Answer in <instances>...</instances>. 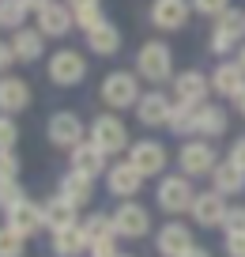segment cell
<instances>
[{
    "label": "cell",
    "mask_w": 245,
    "mask_h": 257,
    "mask_svg": "<svg viewBox=\"0 0 245 257\" xmlns=\"http://www.w3.org/2000/svg\"><path fill=\"white\" fill-rule=\"evenodd\" d=\"M196 133L200 137H222L226 133V113L219 106H196Z\"/></svg>",
    "instance_id": "28"
},
{
    "label": "cell",
    "mask_w": 245,
    "mask_h": 257,
    "mask_svg": "<svg viewBox=\"0 0 245 257\" xmlns=\"http://www.w3.org/2000/svg\"><path fill=\"white\" fill-rule=\"evenodd\" d=\"M185 257H211V253H207V249H200V246H192V249H189Z\"/></svg>",
    "instance_id": "44"
},
{
    "label": "cell",
    "mask_w": 245,
    "mask_h": 257,
    "mask_svg": "<svg viewBox=\"0 0 245 257\" xmlns=\"http://www.w3.org/2000/svg\"><path fill=\"white\" fill-rule=\"evenodd\" d=\"M192 8L204 12V16H222L230 8V0H192Z\"/></svg>",
    "instance_id": "38"
},
{
    "label": "cell",
    "mask_w": 245,
    "mask_h": 257,
    "mask_svg": "<svg viewBox=\"0 0 245 257\" xmlns=\"http://www.w3.org/2000/svg\"><path fill=\"white\" fill-rule=\"evenodd\" d=\"M91 140H95L106 155H113V152H125L128 133H125V125H121L117 117H106L102 113V117H95V125H91Z\"/></svg>",
    "instance_id": "7"
},
{
    "label": "cell",
    "mask_w": 245,
    "mask_h": 257,
    "mask_svg": "<svg viewBox=\"0 0 245 257\" xmlns=\"http://www.w3.org/2000/svg\"><path fill=\"white\" fill-rule=\"evenodd\" d=\"M42 49H46V34H42V31H27V27H19L16 38H12V53H16V61H38Z\"/></svg>",
    "instance_id": "22"
},
{
    "label": "cell",
    "mask_w": 245,
    "mask_h": 257,
    "mask_svg": "<svg viewBox=\"0 0 245 257\" xmlns=\"http://www.w3.org/2000/svg\"><path fill=\"white\" fill-rule=\"evenodd\" d=\"M83 231H87V238H102V234H117L113 231V219H106V216H91L87 223H83Z\"/></svg>",
    "instance_id": "35"
},
{
    "label": "cell",
    "mask_w": 245,
    "mask_h": 257,
    "mask_svg": "<svg viewBox=\"0 0 245 257\" xmlns=\"http://www.w3.org/2000/svg\"><path fill=\"white\" fill-rule=\"evenodd\" d=\"M215 189L222 193V197H226V193H241L245 189V170L237 167L234 159H226V163H215Z\"/></svg>",
    "instance_id": "25"
},
{
    "label": "cell",
    "mask_w": 245,
    "mask_h": 257,
    "mask_svg": "<svg viewBox=\"0 0 245 257\" xmlns=\"http://www.w3.org/2000/svg\"><path fill=\"white\" fill-rule=\"evenodd\" d=\"M106 185H110L113 197H132V193H140L143 174L132 163H117V167H110V174H106Z\"/></svg>",
    "instance_id": "18"
},
{
    "label": "cell",
    "mask_w": 245,
    "mask_h": 257,
    "mask_svg": "<svg viewBox=\"0 0 245 257\" xmlns=\"http://www.w3.org/2000/svg\"><path fill=\"white\" fill-rule=\"evenodd\" d=\"M72 23H76L72 8H64V4H57V0H49L46 8L38 12V27H42V34H49V38H61V34H68Z\"/></svg>",
    "instance_id": "13"
},
{
    "label": "cell",
    "mask_w": 245,
    "mask_h": 257,
    "mask_svg": "<svg viewBox=\"0 0 245 257\" xmlns=\"http://www.w3.org/2000/svg\"><path fill=\"white\" fill-rule=\"evenodd\" d=\"M211 87L219 91V95H230V98H234L237 91L245 87V68H241V64H219V68H215V76H211Z\"/></svg>",
    "instance_id": "27"
},
{
    "label": "cell",
    "mask_w": 245,
    "mask_h": 257,
    "mask_svg": "<svg viewBox=\"0 0 245 257\" xmlns=\"http://www.w3.org/2000/svg\"><path fill=\"white\" fill-rule=\"evenodd\" d=\"M12 61H16L12 46H8V42H0V72H8V68H12Z\"/></svg>",
    "instance_id": "40"
},
{
    "label": "cell",
    "mask_w": 245,
    "mask_h": 257,
    "mask_svg": "<svg viewBox=\"0 0 245 257\" xmlns=\"http://www.w3.org/2000/svg\"><path fill=\"white\" fill-rule=\"evenodd\" d=\"M113 231L125 234V238H143V234L151 231V216L143 204H121L117 212H113Z\"/></svg>",
    "instance_id": "6"
},
{
    "label": "cell",
    "mask_w": 245,
    "mask_h": 257,
    "mask_svg": "<svg viewBox=\"0 0 245 257\" xmlns=\"http://www.w3.org/2000/svg\"><path fill=\"white\" fill-rule=\"evenodd\" d=\"M222 231H226V234H245V208H241V204H230V208H226Z\"/></svg>",
    "instance_id": "33"
},
{
    "label": "cell",
    "mask_w": 245,
    "mask_h": 257,
    "mask_svg": "<svg viewBox=\"0 0 245 257\" xmlns=\"http://www.w3.org/2000/svg\"><path fill=\"white\" fill-rule=\"evenodd\" d=\"M237 64H241V68H245V46H241V53H237Z\"/></svg>",
    "instance_id": "45"
},
{
    "label": "cell",
    "mask_w": 245,
    "mask_h": 257,
    "mask_svg": "<svg viewBox=\"0 0 245 257\" xmlns=\"http://www.w3.org/2000/svg\"><path fill=\"white\" fill-rule=\"evenodd\" d=\"M23 201V189H19V182L12 178V182H0V212H8L12 204Z\"/></svg>",
    "instance_id": "34"
},
{
    "label": "cell",
    "mask_w": 245,
    "mask_h": 257,
    "mask_svg": "<svg viewBox=\"0 0 245 257\" xmlns=\"http://www.w3.org/2000/svg\"><path fill=\"white\" fill-rule=\"evenodd\" d=\"M49 140H53L57 148H76V144H83V121H79L72 110L53 113V117H49Z\"/></svg>",
    "instance_id": "8"
},
{
    "label": "cell",
    "mask_w": 245,
    "mask_h": 257,
    "mask_svg": "<svg viewBox=\"0 0 245 257\" xmlns=\"http://www.w3.org/2000/svg\"><path fill=\"white\" fill-rule=\"evenodd\" d=\"M42 219H46V227L61 231V227L76 223V204H72V201H64L61 193H57L53 201H46V204H42Z\"/></svg>",
    "instance_id": "24"
},
{
    "label": "cell",
    "mask_w": 245,
    "mask_h": 257,
    "mask_svg": "<svg viewBox=\"0 0 245 257\" xmlns=\"http://www.w3.org/2000/svg\"><path fill=\"white\" fill-rule=\"evenodd\" d=\"M42 223H46V219H42V204H31L27 197L8 208V227H12V231H19L23 238H31Z\"/></svg>",
    "instance_id": "14"
},
{
    "label": "cell",
    "mask_w": 245,
    "mask_h": 257,
    "mask_svg": "<svg viewBox=\"0 0 245 257\" xmlns=\"http://www.w3.org/2000/svg\"><path fill=\"white\" fill-rule=\"evenodd\" d=\"M166 128H170V133H177V137H185V133H196V106H185V102H177L174 110H170Z\"/></svg>",
    "instance_id": "29"
},
{
    "label": "cell",
    "mask_w": 245,
    "mask_h": 257,
    "mask_svg": "<svg viewBox=\"0 0 245 257\" xmlns=\"http://www.w3.org/2000/svg\"><path fill=\"white\" fill-rule=\"evenodd\" d=\"M151 19L162 31H181L185 19H189V4L185 0H155L151 4Z\"/></svg>",
    "instance_id": "17"
},
{
    "label": "cell",
    "mask_w": 245,
    "mask_h": 257,
    "mask_svg": "<svg viewBox=\"0 0 245 257\" xmlns=\"http://www.w3.org/2000/svg\"><path fill=\"white\" fill-rule=\"evenodd\" d=\"M128 163H132L143 178L162 174V170H166V148L158 144V140H140V144H132V159Z\"/></svg>",
    "instance_id": "9"
},
{
    "label": "cell",
    "mask_w": 245,
    "mask_h": 257,
    "mask_svg": "<svg viewBox=\"0 0 245 257\" xmlns=\"http://www.w3.org/2000/svg\"><path fill=\"white\" fill-rule=\"evenodd\" d=\"M31 106V87L19 76H4L0 80V113H19Z\"/></svg>",
    "instance_id": "15"
},
{
    "label": "cell",
    "mask_w": 245,
    "mask_h": 257,
    "mask_svg": "<svg viewBox=\"0 0 245 257\" xmlns=\"http://www.w3.org/2000/svg\"><path fill=\"white\" fill-rule=\"evenodd\" d=\"M170 110H174V106L166 102V95H158V91L140 95V102H136V117H140L143 125H166V121H170Z\"/></svg>",
    "instance_id": "21"
},
{
    "label": "cell",
    "mask_w": 245,
    "mask_h": 257,
    "mask_svg": "<svg viewBox=\"0 0 245 257\" xmlns=\"http://www.w3.org/2000/svg\"><path fill=\"white\" fill-rule=\"evenodd\" d=\"M241 38H245V12L226 8V12L219 16V23H215L211 49H215V53H230V49H234Z\"/></svg>",
    "instance_id": "5"
},
{
    "label": "cell",
    "mask_w": 245,
    "mask_h": 257,
    "mask_svg": "<svg viewBox=\"0 0 245 257\" xmlns=\"http://www.w3.org/2000/svg\"><path fill=\"white\" fill-rule=\"evenodd\" d=\"M136 68H140L143 80L162 83L174 72V53H170V46H162V42H147V46L140 49V57H136Z\"/></svg>",
    "instance_id": "1"
},
{
    "label": "cell",
    "mask_w": 245,
    "mask_h": 257,
    "mask_svg": "<svg viewBox=\"0 0 245 257\" xmlns=\"http://www.w3.org/2000/svg\"><path fill=\"white\" fill-rule=\"evenodd\" d=\"M87 46L95 49L98 57H113V53L121 49V34H117V27L102 19L98 27H91V31H87Z\"/></svg>",
    "instance_id": "23"
},
{
    "label": "cell",
    "mask_w": 245,
    "mask_h": 257,
    "mask_svg": "<svg viewBox=\"0 0 245 257\" xmlns=\"http://www.w3.org/2000/svg\"><path fill=\"white\" fill-rule=\"evenodd\" d=\"M117 257H121V253H117Z\"/></svg>",
    "instance_id": "46"
},
{
    "label": "cell",
    "mask_w": 245,
    "mask_h": 257,
    "mask_svg": "<svg viewBox=\"0 0 245 257\" xmlns=\"http://www.w3.org/2000/svg\"><path fill=\"white\" fill-rule=\"evenodd\" d=\"M46 4H49V0H27V8H31V12H42Z\"/></svg>",
    "instance_id": "43"
},
{
    "label": "cell",
    "mask_w": 245,
    "mask_h": 257,
    "mask_svg": "<svg viewBox=\"0 0 245 257\" xmlns=\"http://www.w3.org/2000/svg\"><path fill=\"white\" fill-rule=\"evenodd\" d=\"M87 246H91L87 231H83V227H76V223L53 231V253H57V257H79Z\"/></svg>",
    "instance_id": "20"
},
{
    "label": "cell",
    "mask_w": 245,
    "mask_h": 257,
    "mask_svg": "<svg viewBox=\"0 0 245 257\" xmlns=\"http://www.w3.org/2000/svg\"><path fill=\"white\" fill-rule=\"evenodd\" d=\"M72 170H79V174L87 178H98L106 170V152L91 140V144H76L72 148Z\"/></svg>",
    "instance_id": "19"
},
{
    "label": "cell",
    "mask_w": 245,
    "mask_h": 257,
    "mask_svg": "<svg viewBox=\"0 0 245 257\" xmlns=\"http://www.w3.org/2000/svg\"><path fill=\"white\" fill-rule=\"evenodd\" d=\"M234 106H237V113H245V87L234 95Z\"/></svg>",
    "instance_id": "42"
},
{
    "label": "cell",
    "mask_w": 245,
    "mask_h": 257,
    "mask_svg": "<svg viewBox=\"0 0 245 257\" xmlns=\"http://www.w3.org/2000/svg\"><path fill=\"white\" fill-rule=\"evenodd\" d=\"M91 193H95V185H91V178H87V174L72 170L68 178H61V197H64V201H72L76 208H83V204L91 201Z\"/></svg>",
    "instance_id": "26"
},
{
    "label": "cell",
    "mask_w": 245,
    "mask_h": 257,
    "mask_svg": "<svg viewBox=\"0 0 245 257\" xmlns=\"http://www.w3.org/2000/svg\"><path fill=\"white\" fill-rule=\"evenodd\" d=\"M87 253H91V257H117V234H102V238H91Z\"/></svg>",
    "instance_id": "32"
},
{
    "label": "cell",
    "mask_w": 245,
    "mask_h": 257,
    "mask_svg": "<svg viewBox=\"0 0 245 257\" xmlns=\"http://www.w3.org/2000/svg\"><path fill=\"white\" fill-rule=\"evenodd\" d=\"M16 140H19V128H16V121L0 113V152H12V148H16Z\"/></svg>",
    "instance_id": "36"
},
{
    "label": "cell",
    "mask_w": 245,
    "mask_h": 257,
    "mask_svg": "<svg viewBox=\"0 0 245 257\" xmlns=\"http://www.w3.org/2000/svg\"><path fill=\"white\" fill-rule=\"evenodd\" d=\"M0 257H23V234L0 227Z\"/></svg>",
    "instance_id": "31"
},
{
    "label": "cell",
    "mask_w": 245,
    "mask_h": 257,
    "mask_svg": "<svg viewBox=\"0 0 245 257\" xmlns=\"http://www.w3.org/2000/svg\"><path fill=\"white\" fill-rule=\"evenodd\" d=\"M181 170L185 174H211L215 170V148L207 140H189L181 148Z\"/></svg>",
    "instance_id": "11"
},
{
    "label": "cell",
    "mask_w": 245,
    "mask_h": 257,
    "mask_svg": "<svg viewBox=\"0 0 245 257\" xmlns=\"http://www.w3.org/2000/svg\"><path fill=\"white\" fill-rule=\"evenodd\" d=\"M102 102L113 106V110H125V106L140 102V83H136L132 72H110L102 80Z\"/></svg>",
    "instance_id": "3"
},
{
    "label": "cell",
    "mask_w": 245,
    "mask_h": 257,
    "mask_svg": "<svg viewBox=\"0 0 245 257\" xmlns=\"http://www.w3.org/2000/svg\"><path fill=\"white\" fill-rule=\"evenodd\" d=\"M192 201H196V193H192L189 178L177 174V178H162V185H158V208L170 212V216H177V212L192 208Z\"/></svg>",
    "instance_id": "4"
},
{
    "label": "cell",
    "mask_w": 245,
    "mask_h": 257,
    "mask_svg": "<svg viewBox=\"0 0 245 257\" xmlns=\"http://www.w3.org/2000/svg\"><path fill=\"white\" fill-rule=\"evenodd\" d=\"M230 159H234L237 167L245 170V137H241V140H234V148H230Z\"/></svg>",
    "instance_id": "41"
},
{
    "label": "cell",
    "mask_w": 245,
    "mask_h": 257,
    "mask_svg": "<svg viewBox=\"0 0 245 257\" xmlns=\"http://www.w3.org/2000/svg\"><path fill=\"white\" fill-rule=\"evenodd\" d=\"M27 12H31L27 0H0V27H4V31H19Z\"/></svg>",
    "instance_id": "30"
},
{
    "label": "cell",
    "mask_w": 245,
    "mask_h": 257,
    "mask_svg": "<svg viewBox=\"0 0 245 257\" xmlns=\"http://www.w3.org/2000/svg\"><path fill=\"white\" fill-rule=\"evenodd\" d=\"M12 178H19V159L16 152H0V182H12Z\"/></svg>",
    "instance_id": "37"
},
{
    "label": "cell",
    "mask_w": 245,
    "mask_h": 257,
    "mask_svg": "<svg viewBox=\"0 0 245 257\" xmlns=\"http://www.w3.org/2000/svg\"><path fill=\"white\" fill-rule=\"evenodd\" d=\"M192 249V231L185 223H166L158 231V253L162 257H185Z\"/></svg>",
    "instance_id": "12"
},
{
    "label": "cell",
    "mask_w": 245,
    "mask_h": 257,
    "mask_svg": "<svg viewBox=\"0 0 245 257\" xmlns=\"http://www.w3.org/2000/svg\"><path fill=\"white\" fill-rule=\"evenodd\" d=\"M174 91H177V102H185V106H204L207 91H211V80H207V76H200V72H181V76L174 80Z\"/></svg>",
    "instance_id": "16"
},
{
    "label": "cell",
    "mask_w": 245,
    "mask_h": 257,
    "mask_svg": "<svg viewBox=\"0 0 245 257\" xmlns=\"http://www.w3.org/2000/svg\"><path fill=\"white\" fill-rule=\"evenodd\" d=\"M87 76V57L76 53V49H57L49 57V80L57 87H76L79 80Z\"/></svg>",
    "instance_id": "2"
},
{
    "label": "cell",
    "mask_w": 245,
    "mask_h": 257,
    "mask_svg": "<svg viewBox=\"0 0 245 257\" xmlns=\"http://www.w3.org/2000/svg\"><path fill=\"white\" fill-rule=\"evenodd\" d=\"M226 253L230 257H245V234H226Z\"/></svg>",
    "instance_id": "39"
},
{
    "label": "cell",
    "mask_w": 245,
    "mask_h": 257,
    "mask_svg": "<svg viewBox=\"0 0 245 257\" xmlns=\"http://www.w3.org/2000/svg\"><path fill=\"white\" fill-rule=\"evenodd\" d=\"M226 208L230 204L222 201V193L211 189V193H200L196 201H192V219H196L200 227H222V219H226Z\"/></svg>",
    "instance_id": "10"
}]
</instances>
